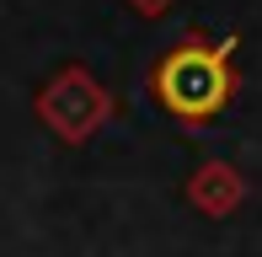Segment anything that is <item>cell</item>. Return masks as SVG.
<instances>
[{"mask_svg":"<svg viewBox=\"0 0 262 257\" xmlns=\"http://www.w3.org/2000/svg\"><path fill=\"white\" fill-rule=\"evenodd\" d=\"M230 86H235V70L209 43H182V49H171L156 65V97L177 118H209V113H220L230 102Z\"/></svg>","mask_w":262,"mask_h":257,"instance_id":"cell-1","label":"cell"},{"mask_svg":"<svg viewBox=\"0 0 262 257\" xmlns=\"http://www.w3.org/2000/svg\"><path fill=\"white\" fill-rule=\"evenodd\" d=\"M32 113H38V123L49 128L54 139H64V145H86V139L113 118V91H107L91 70L70 65V70H59V75H49L38 86Z\"/></svg>","mask_w":262,"mask_h":257,"instance_id":"cell-2","label":"cell"},{"mask_svg":"<svg viewBox=\"0 0 262 257\" xmlns=\"http://www.w3.org/2000/svg\"><path fill=\"white\" fill-rule=\"evenodd\" d=\"M187 204L209 220H225L246 204V177L230 166V161H204V166L187 177Z\"/></svg>","mask_w":262,"mask_h":257,"instance_id":"cell-3","label":"cell"},{"mask_svg":"<svg viewBox=\"0 0 262 257\" xmlns=\"http://www.w3.org/2000/svg\"><path fill=\"white\" fill-rule=\"evenodd\" d=\"M128 6H134L139 16H166V11H171V0H128Z\"/></svg>","mask_w":262,"mask_h":257,"instance_id":"cell-4","label":"cell"}]
</instances>
